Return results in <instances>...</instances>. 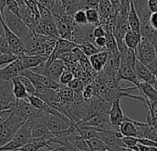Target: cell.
Listing matches in <instances>:
<instances>
[{"mask_svg":"<svg viewBox=\"0 0 157 151\" xmlns=\"http://www.w3.org/2000/svg\"><path fill=\"white\" fill-rule=\"evenodd\" d=\"M25 121L26 120L12 112V114L4 122L0 123V147L13 139L18 130Z\"/></svg>","mask_w":157,"mask_h":151,"instance_id":"cell-1","label":"cell"},{"mask_svg":"<svg viewBox=\"0 0 157 151\" xmlns=\"http://www.w3.org/2000/svg\"><path fill=\"white\" fill-rule=\"evenodd\" d=\"M2 17H3V22L9 27V29L21 39L25 38L31 34L32 30L23 22V20L21 17L17 16L16 14L12 13L8 9L4 10V12L2 13Z\"/></svg>","mask_w":157,"mask_h":151,"instance_id":"cell-2","label":"cell"},{"mask_svg":"<svg viewBox=\"0 0 157 151\" xmlns=\"http://www.w3.org/2000/svg\"><path fill=\"white\" fill-rule=\"evenodd\" d=\"M67 66L66 63L62 59H55L49 64H46L45 62L39 65L36 68L32 69L33 71L44 75V76L54 80L56 83H59V79L62 72L66 70Z\"/></svg>","mask_w":157,"mask_h":151,"instance_id":"cell-3","label":"cell"},{"mask_svg":"<svg viewBox=\"0 0 157 151\" xmlns=\"http://www.w3.org/2000/svg\"><path fill=\"white\" fill-rule=\"evenodd\" d=\"M41 119L51 133H56L66 132L75 124V122L71 121L70 120H66L59 116L46 113L44 111L41 115Z\"/></svg>","mask_w":157,"mask_h":151,"instance_id":"cell-4","label":"cell"},{"mask_svg":"<svg viewBox=\"0 0 157 151\" xmlns=\"http://www.w3.org/2000/svg\"><path fill=\"white\" fill-rule=\"evenodd\" d=\"M111 107H112V102H109L98 96H94L92 99L89 101L88 113L83 121H87L96 116L108 114L111 109Z\"/></svg>","mask_w":157,"mask_h":151,"instance_id":"cell-5","label":"cell"},{"mask_svg":"<svg viewBox=\"0 0 157 151\" xmlns=\"http://www.w3.org/2000/svg\"><path fill=\"white\" fill-rule=\"evenodd\" d=\"M136 58L147 67H150L156 59V49L145 39L141 38L138 47L135 50Z\"/></svg>","mask_w":157,"mask_h":151,"instance_id":"cell-6","label":"cell"},{"mask_svg":"<svg viewBox=\"0 0 157 151\" xmlns=\"http://www.w3.org/2000/svg\"><path fill=\"white\" fill-rule=\"evenodd\" d=\"M15 102L12 82L0 79V110L12 109Z\"/></svg>","mask_w":157,"mask_h":151,"instance_id":"cell-7","label":"cell"},{"mask_svg":"<svg viewBox=\"0 0 157 151\" xmlns=\"http://www.w3.org/2000/svg\"><path fill=\"white\" fill-rule=\"evenodd\" d=\"M13 112L23 118L26 121H30V120H33L36 119L38 117H40L43 113L42 110H38L35 108H33L30 102L25 101V99H20V100H16L13 108Z\"/></svg>","mask_w":157,"mask_h":151,"instance_id":"cell-8","label":"cell"},{"mask_svg":"<svg viewBox=\"0 0 157 151\" xmlns=\"http://www.w3.org/2000/svg\"><path fill=\"white\" fill-rule=\"evenodd\" d=\"M3 23H4V28H5V35H6V37H7L10 45L12 54L16 55L19 58L26 56L27 52H26V49L23 46L21 39L20 37H18L13 32H11L9 29V27L5 24L4 22H3Z\"/></svg>","mask_w":157,"mask_h":151,"instance_id":"cell-9","label":"cell"},{"mask_svg":"<svg viewBox=\"0 0 157 151\" xmlns=\"http://www.w3.org/2000/svg\"><path fill=\"white\" fill-rule=\"evenodd\" d=\"M25 70L22 67L21 58H19L12 63L0 69V79L6 81H11L13 78L19 77Z\"/></svg>","mask_w":157,"mask_h":151,"instance_id":"cell-10","label":"cell"},{"mask_svg":"<svg viewBox=\"0 0 157 151\" xmlns=\"http://www.w3.org/2000/svg\"><path fill=\"white\" fill-rule=\"evenodd\" d=\"M108 115H109V120L113 126L114 131H119L120 124L124 121L128 119L127 116L124 115L123 110L120 107V98H117L112 102V107Z\"/></svg>","mask_w":157,"mask_h":151,"instance_id":"cell-11","label":"cell"},{"mask_svg":"<svg viewBox=\"0 0 157 151\" xmlns=\"http://www.w3.org/2000/svg\"><path fill=\"white\" fill-rule=\"evenodd\" d=\"M122 80L125 81H128L130 83H132L135 86L138 87V85H140V80L138 79L136 72L134 70V69L132 67H130L129 65L121 63L119 70L116 75V81L117 82H120Z\"/></svg>","mask_w":157,"mask_h":151,"instance_id":"cell-12","label":"cell"},{"mask_svg":"<svg viewBox=\"0 0 157 151\" xmlns=\"http://www.w3.org/2000/svg\"><path fill=\"white\" fill-rule=\"evenodd\" d=\"M134 70L136 72V75L138 79L140 80V82H144V83L153 85L157 80L155 74L146 65H144L142 62H140L138 59L136 60Z\"/></svg>","mask_w":157,"mask_h":151,"instance_id":"cell-13","label":"cell"},{"mask_svg":"<svg viewBox=\"0 0 157 151\" xmlns=\"http://www.w3.org/2000/svg\"><path fill=\"white\" fill-rule=\"evenodd\" d=\"M121 64L120 60V55H113L109 54L108 59L104 67V70H102L105 75H107L108 77L115 78L116 79V75L119 70Z\"/></svg>","mask_w":157,"mask_h":151,"instance_id":"cell-14","label":"cell"},{"mask_svg":"<svg viewBox=\"0 0 157 151\" xmlns=\"http://www.w3.org/2000/svg\"><path fill=\"white\" fill-rule=\"evenodd\" d=\"M109 53L106 50V48L102 49L99 53L90 57L89 61L93 68V70L96 72H100L104 70V67L108 59Z\"/></svg>","mask_w":157,"mask_h":151,"instance_id":"cell-15","label":"cell"},{"mask_svg":"<svg viewBox=\"0 0 157 151\" xmlns=\"http://www.w3.org/2000/svg\"><path fill=\"white\" fill-rule=\"evenodd\" d=\"M21 61L24 70H32L47 61L48 58L40 55H26L21 57Z\"/></svg>","mask_w":157,"mask_h":151,"instance_id":"cell-16","label":"cell"},{"mask_svg":"<svg viewBox=\"0 0 157 151\" xmlns=\"http://www.w3.org/2000/svg\"><path fill=\"white\" fill-rule=\"evenodd\" d=\"M17 141H19L22 146L30 142L33 141V134H32V125L30 121H26L24 124L18 130L15 136L13 137Z\"/></svg>","mask_w":157,"mask_h":151,"instance_id":"cell-17","label":"cell"},{"mask_svg":"<svg viewBox=\"0 0 157 151\" xmlns=\"http://www.w3.org/2000/svg\"><path fill=\"white\" fill-rule=\"evenodd\" d=\"M138 89H140V91L143 94L146 102H149L150 104L157 102V89H155L152 85L140 82L138 85Z\"/></svg>","mask_w":157,"mask_h":151,"instance_id":"cell-18","label":"cell"},{"mask_svg":"<svg viewBox=\"0 0 157 151\" xmlns=\"http://www.w3.org/2000/svg\"><path fill=\"white\" fill-rule=\"evenodd\" d=\"M40 23L41 26L43 28V31L45 35H49L52 36L54 38L59 39L60 35L58 34V30L55 22V18H50V19H46V20H41L40 19Z\"/></svg>","mask_w":157,"mask_h":151,"instance_id":"cell-19","label":"cell"},{"mask_svg":"<svg viewBox=\"0 0 157 151\" xmlns=\"http://www.w3.org/2000/svg\"><path fill=\"white\" fill-rule=\"evenodd\" d=\"M132 5L134 6L140 21L150 20L151 12L148 6V0H132Z\"/></svg>","mask_w":157,"mask_h":151,"instance_id":"cell-20","label":"cell"},{"mask_svg":"<svg viewBox=\"0 0 157 151\" xmlns=\"http://www.w3.org/2000/svg\"><path fill=\"white\" fill-rule=\"evenodd\" d=\"M119 131L124 136H134L138 137V129L136 125V121L128 119L124 121L120 126H119Z\"/></svg>","mask_w":157,"mask_h":151,"instance_id":"cell-21","label":"cell"},{"mask_svg":"<svg viewBox=\"0 0 157 151\" xmlns=\"http://www.w3.org/2000/svg\"><path fill=\"white\" fill-rule=\"evenodd\" d=\"M12 85H13V94L15 96L16 100H20V99H28L29 97V94L25 88V86L23 85V84L21 82L19 77L13 78L11 80Z\"/></svg>","mask_w":157,"mask_h":151,"instance_id":"cell-22","label":"cell"},{"mask_svg":"<svg viewBox=\"0 0 157 151\" xmlns=\"http://www.w3.org/2000/svg\"><path fill=\"white\" fill-rule=\"evenodd\" d=\"M113 29H105L106 34V50L108 51L109 54H113V55H120L119 53V49L117 46V40L115 38L114 33H113Z\"/></svg>","mask_w":157,"mask_h":151,"instance_id":"cell-23","label":"cell"},{"mask_svg":"<svg viewBox=\"0 0 157 151\" xmlns=\"http://www.w3.org/2000/svg\"><path fill=\"white\" fill-rule=\"evenodd\" d=\"M128 21L130 30H132L138 34H140V19L133 5H131V8L129 10Z\"/></svg>","mask_w":157,"mask_h":151,"instance_id":"cell-24","label":"cell"},{"mask_svg":"<svg viewBox=\"0 0 157 151\" xmlns=\"http://www.w3.org/2000/svg\"><path fill=\"white\" fill-rule=\"evenodd\" d=\"M140 41H141L140 34H138L132 30H129L126 34V36L124 39V42H125V45L127 46V47L134 49V50H136V48L138 47Z\"/></svg>","mask_w":157,"mask_h":151,"instance_id":"cell-25","label":"cell"},{"mask_svg":"<svg viewBox=\"0 0 157 151\" xmlns=\"http://www.w3.org/2000/svg\"><path fill=\"white\" fill-rule=\"evenodd\" d=\"M78 47L81 48V50L84 53V55L88 58L99 53L102 49L97 47L94 42H91V41H85L83 42L82 44L81 45H77Z\"/></svg>","mask_w":157,"mask_h":151,"instance_id":"cell-26","label":"cell"},{"mask_svg":"<svg viewBox=\"0 0 157 151\" xmlns=\"http://www.w3.org/2000/svg\"><path fill=\"white\" fill-rule=\"evenodd\" d=\"M120 60H121V63L129 65L130 67H132L134 69V66H135V63L137 60L135 50L131 49V48H128L127 51L120 54Z\"/></svg>","mask_w":157,"mask_h":151,"instance_id":"cell-27","label":"cell"},{"mask_svg":"<svg viewBox=\"0 0 157 151\" xmlns=\"http://www.w3.org/2000/svg\"><path fill=\"white\" fill-rule=\"evenodd\" d=\"M88 23L91 25L97 26L100 24V14L97 9H87L85 10Z\"/></svg>","mask_w":157,"mask_h":151,"instance_id":"cell-28","label":"cell"},{"mask_svg":"<svg viewBox=\"0 0 157 151\" xmlns=\"http://www.w3.org/2000/svg\"><path fill=\"white\" fill-rule=\"evenodd\" d=\"M67 86L73 90L76 94H78V95H82V92L85 88V84L83 82L82 79L81 78H74L68 85Z\"/></svg>","mask_w":157,"mask_h":151,"instance_id":"cell-29","label":"cell"},{"mask_svg":"<svg viewBox=\"0 0 157 151\" xmlns=\"http://www.w3.org/2000/svg\"><path fill=\"white\" fill-rule=\"evenodd\" d=\"M73 20H74L75 23H77L78 25H80V26L89 24L85 10H78V11H76L75 14L73 15Z\"/></svg>","mask_w":157,"mask_h":151,"instance_id":"cell-30","label":"cell"},{"mask_svg":"<svg viewBox=\"0 0 157 151\" xmlns=\"http://www.w3.org/2000/svg\"><path fill=\"white\" fill-rule=\"evenodd\" d=\"M28 100L33 108H35L38 110H42V111H44V109L47 104L42 98H40L39 97H37L35 95H30L28 97Z\"/></svg>","mask_w":157,"mask_h":151,"instance_id":"cell-31","label":"cell"},{"mask_svg":"<svg viewBox=\"0 0 157 151\" xmlns=\"http://www.w3.org/2000/svg\"><path fill=\"white\" fill-rule=\"evenodd\" d=\"M74 78H75V76H74L73 72L69 69L66 68V70L62 72L61 76H60L59 84L63 85H67Z\"/></svg>","mask_w":157,"mask_h":151,"instance_id":"cell-32","label":"cell"},{"mask_svg":"<svg viewBox=\"0 0 157 151\" xmlns=\"http://www.w3.org/2000/svg\"><path fill=\"white\" fill-rule=\"evenodd\" d=\"M18 58L19 57L14 54H1L0 55V69L6 67L7 65L12 63Z\"/></svg>","mask_w":157,"mask_h":151,"instance_id":"cell-33","label":"cell"},{"mask_svg":"<svg viewBox=\"0 0 157 151\" xmlns=\"http://www.w3.org/2000/svg\"><path fill=\"white\" fill-rule=\"evenodd\" d=\"M19 78H20V80H21V82L23 84V85L25 86V88H26L28 94H29V95H35L36 89H35L33 84L32 83V81H31L29 78H27L26 76H23V75H20Z\"/></svg>","mask_w":157,"mask_h":151,"instance_id":"cell-34","label":"cell"},{"mask_svg":"<svg viewBox=\"0 0 157 151\" xmlns=\"http://www.w3.org/2000/svg\"><path fill=\"white\" fill-rule=\"evenodd\" d=\"M122 141L125 144L126 147H129V148H132L134 150L139 151V148L137 146V145L139 144V138L138 137H134V136H124L122 138Z\"/></svg>","mask_w":157,"mask_h":151,"instance_id":"cell-35","label":"cell"},{"mask_svg":"<svg viewBox=\"0 0 157 151\" xmlns=\"http://www.w3.org/2000/svg\"><path fill=\"white\" fill-rule=\"evenodd\" d=\"M119 1H120V10L118 13L128 18L129 10L132 5V0H119Z\"/></svg>","mask_w":157,"mask_h":151,"instance_id":"cell-36","label":"cell"},{"mask_svg":"<svg viewBox=\"0 0 157 151\" xmlns=\"http://www.w3.org/2000/svg\"><path fill=\"white\" fill-rule=\"evenodd\" d=\"M0 53L1 54H12L10 45L6 37V35H3L0 37Z\"/></svg>","mask_w":157,"mask_h":151,"instance_id":"cell-37","label":"cell"},{"mask_svg":"<svg viewBox=\"0 0 157 151\" xmlns=\"http://www.w3.org/2000/svg\"><path fill=\"white\" fill-rule=\"evenodd\" d=\"M95 96V89L93 85H87L82 92V97L86 101H90L92 97Z\"/></svg>","mask_w":157,"mask_h":151,"instance_id":"cell-38","label":"cell"},{"mask_svg":"<svg viewBox=\"0 0 157 151\" xmlns=\"http://www.w3.org/2000/svg\"><path fill=\"white\" fill-rule=\"evenodd\" d=\"M6 2H7V9L9 10H10L12 13H14L17 16L21 17L20 5H19V3L16 1V0H6Z\"/></svg>","mask_w":157,"mask_h":151,"instance_id":"cell-39","label":"cell"},{"mask_svg":"<svg viewBox=\"0 0 157 151\" xmlns=\"http://www.w3.org/2000/svg\"><path fill=\"white\" fill-rule=\"evenodd\" d=\"M93 34H94V38H97V37L105 36L106 32H105V27H104L102 24H99V25H97V26H95V27L94 28Z\"/></svg>","mask_w":157,"mask_h":151,"instance_id":"cell-40","label":"cell"},{"mask_svg":"<svg viewBox=\"0 0 157 151\" xmlns=\"http://www.w3.org/2000/svg\"><path fill=\"white\" fill-rule=\"evenodd\" d=\"M13 112L12 109H3L0 110V123L4 122Z\"/></svg>","mask_w":157,"mask_h":151,"instance_id":"cell-41","label":"cell"},{"mask_svg":"<svg viewBox=\"0 0 157 151\" xmlns=\"http://www.w3.org/2000/svg\"><path fill=\"white\" fill-rule=\"evenodd\" d=\"M94 45L101 48V49H104L105 48L106 46V37L105 36H102V37H97L94 39Z\"/></svg>","mask_w":157,"mask_h":151,"instance_id":"cell-42","label":"cell"},{"mask_svg":"<svg viewBox=\"0 0 157 151\" xmlns=\"http://www.w3.org/2000/svg\"><path fill=\"white\" fill-rule=\"evenodd\" d=\"M147 106H148V109H149V113L152 116H155L157 117V102L156 103H153V104H150L149 102H146Z\"/></svg>","mask_w":157,"mask_h":151,"instance_id":"cell-43","label":"cell"},{"mask_svg":"<svg viewBox=\"0 0 157 151\" xmlns=\"http://www.w3.org/2000/svg\"><path fill=\"white\" fill-rule=\"evenodd\" d=\"M150 23L155 30H157V12H151L150 16Z\"/></svg>","mask_w":157,"mask_h":151,"instance_id":"cell-44","label":"cell"},{"mask_svg":"<svg viewBox=\"0 0 157 151\" xmlns=\"http://www.w3.org/2000/svg\"><path fill=\"white\" fill-rule=\"evenodd\" d=\"M148 6L151 12H157V0H148Z\"/></svg>","mask_w":157,"mask_h":151,"instance_id":"cell-45","label":"cell"},{"mask_svg":"<svg viewBox=\"0 0 157 151\" xmlns=\"http://www.w3.org/2000/svg\"><path fill=\"white\" fill-rule=\"evenodd\" d=\"M138 148H139V151H151V147L148 146V145H142L140 143H139L137 145Z\"/></svg>","mask_w":157,"mask_h":151,"instance_id":"cell-46","label":"cell"},{"mask_svg":"<svg viewBox=\"0 0 157 151\" xmlns=\"http://www.w3.org/2000/svg\"><path fill=\"white\" fill-rule=\"evenodd\" d=\"M151 147V146H150ZM151 151H157V147H153V146H151Z\"/></svg>","mask_w":157,"mask_h":151,"instance_id":"cell-47","label":"cell"},{"mask_svg":"<svg viewBox=\"0 0 157 151\" xmlns=\"http://www.w3.org/2000/svg\"><path fill=\"white\" fill-rule=\"evenodd\" d=\"M3 17H2V13H1V10H0V19H2Z\"/></svg>","mask_w":157,"mask_h":151,"instance_id":"cell-48","label":"cell"},{"mask_svg":"<svg viewBox=\"0 0 157 151\" xmlns=\"http://www.w3.org/2000/svg\"><path fill=\"white\" fill-rule=\"evenodd\" d=\"M54 151H60V150H57L56 148H54Z\"/></svg>","mask_w":157,"mask_h":151,"instance_id":"cell-49","label":"cell"},{"mask_svg":"<svg viewBox=\"0 0 157 151\" xmlns=\"http://www.w3.org/2000/svg\"><path fill=\"white\" fill-rule=\"evenodd\" d=\"M15 151H21V150H19V149H18V150H15Z\"/></svg>","mask_w":157,"mask_h":151,"instance_id":"cell-50","label":"cell"},{"mask_svg":"<svg viewBox=\"0 0 157 151\" xmlns=\"http://www.w3.org/2000/svg\"><path fill=\"white\" fill-rule=\"evenodd\" d=\"M0 55H1V53H0Z\"/></svg>","mask_w":157,"mask_h":151,"instance_id":"cell-51","label":"cell"}]
</instances>
